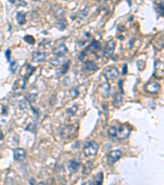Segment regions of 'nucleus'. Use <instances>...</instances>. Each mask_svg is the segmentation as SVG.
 Wrapping results in <instances>:
<instances>
[{
	"label": "nucleus",
	"mask_w": 164,
	"mask_h": 185,
	"mask_svg": "<svg viewBox=\"0 0 164 185\" xmlns=\"http://www.w3.org/2000/svg\"><path fill=\"white\" fill-rule=\"evenodd\" d=\"M99 151V145L94 141H89L85 143L83 146V151L87 157H94L96 156Z\"/></svg>",
	"instance_id": "nucleus-1"
},
{
	"label": "nucleus",
	"mask_w": 164,
	"mask_h": 185,
	"mask_svg": "<svg viewBox=\"0 0 164 185\" xmlns=\"http://www.w3.org/2000/svg\"><path fill=\"white\" fill-rule=\"evenodd\" d=\"M122 156V151L121 150H112L107 154V165L112 166L115 162L120 160Z\"/></svg>",
	"instance_id": "nucleus-2"
},
{
	"label": "nucleus",
	"mask_w": 164,
	"mask_h": 185,
	"mask_svg": "<svg viewBox=\"0 0 164 185\" xmlns=\"http://www.w3.org/2000/svg\"><path fill=\"white\" fill-rule=\"evenodd\" d=\"M116 47V43L113 39H110L109 41H107L105 46H104V49H103V54L106 58H110Z\"/></svg>",
	"instance_id": "nucleus-3"
},
{
	"label": "nucleus",
	"mask_w": 164,
	"mask_h": 185,
	"mask_svg": "<svg viewBox=\"0 0 164 185\" xmlns=\"http://www.w3.org/2000/svg\"><path fill=\"white\" fill-rule=\"evenodd\" d=\"M130 127L127 124H123L119 127V128H117V136L120 139H125L127 138L130 135Z\"/></svg>",
	"instance_id": "nucleus-4"
},
{
	"label": "nucleus",
	"mask_w": 164,
	"mask_h": 185,
	"mask_svg": "<svg viewBox=\"0 0 164 185\" xmlns=\"http://www.w3.org/2000/svg\"><path fill=\"white\" fill-rule=\"evenodd\" d=\"M103 75L107 79L113 80V79H116L119 76V71L116 67H109V68H107L103 71Z\"/></svg>",
	"instance_id": "nucleus-5"
},
{
	"label": "nucleus",
	"mask_w": 164,
	"mask_h": 185,
	"mask_svg": "<svg viewBox=\"0 0 164 185\" xmlns=\"http://www.w3.org/2000/svg\"><path fill=\"white\" fill-rule=\"evenodd\" d=\"M145 91L149 94H157L159 91L160 85L156 82H151L145 85Z\"/></svg>",
	"instance_id": "nucleus-6"
},
{
	"label": "nucleus",
	"mask_w": 164,
	"mask_h": 185,
	"mask_svg": "<svg viewBox=\"0 0 164 185\" xmlns=\"http://www.w3.org/2000/svg\"><path fill=\"white\" fill-rule=\"evenodd\" d=\"M68 48L65 46L64 44H60L54 47L53 49V54L57 57H62L68 53Z\"/></svg>",
	"instance_id": "nucleus-7"
},
{
	"label": "nucleus",
	"mask_w": 164,
	"mask_h": 185,
	"mask_svg": "<svg viewBox=\"0 0 164 185\" xmlns=\"http://www.w3.org/2000/svg\"><path fill=\"white\" fill-rule=\"evenodd\" d=\"M46 54L43 51L36 50L32 53V61L34 63H41L45 60Z\"/></svg>",
	"instance_id": "nucleus-8"
},
{
	"label": "nucleus",
	"mask_w": 164,
	"mask_h": 185,
	"mask_svg": "<svg viewBox=\"0 0 164 185\" xmlns=\"http://www.w3.org/2000/svg\"><path fill=\"white\" fill-rule=\"evenodd\" d=\"M34 70H35L34 67L31 66L30 64H25V66H23V68H21V75L23 76L25 79H27L32 75V73H34Z\"/></svg>",
	"instance_id": "nucleus-9"
},
{
	"label": "nucleus",
	"mask_w": 164,
	"mask_h": 185,
	"mask_svg": "<svg viewBox=\"0 0 164 185\" xmlns=\"http://www.w3.org/2000/svg\"><path fill=\"white\" fill-rule=\"evenodd\" d=\"M99 92L103 97H107L109 96V91H110V84L108 82H104L103 84H100L99 86Z\"/></svg>",
	"instance_id": "nucleus-10"
},
{
	"label": "nucleus",
	"mask_w": 164,
	"mask_h": 185,
	"mask_svg": "<svg viewBox=\"0 0 164 185\" xmlns=\"http://www.w3.org/2000/svg\"><path fill=\"white\" fill-rule=\"evenodd\" d=\"M76 132V128L72 125H69V126H65L63 127L62 130V136L65 137H71L73 134H75V132Z\"/></svg>",
	"instance_id": "nucleus-11"
},
{
	"label": "nucleus",
	"mask_w": 164,
	"mask_h": 185,
	"mask_svg": "<svg viewBox=\"0 0 164 185\" xmlns=\"http://www.w3.org/2000/svg\"><path fill=\"white\" fill-rule=\"evenodd\" d=\"M14 159L17 161H22L26 156V151L23 148H16L13 151Z\"/></svg>",
	"instance_id": "nucleus-12"
},
{
	"label": "nucleus",
	"mask_w": 164,
	"mask_h": 185,
	"mask_svg": "<svg viewBox=\"0 0 164 185\" xmlns=\"http://www.w3.org/2000/svg\"><path fill=\"white\" fill-rule=\"evenodd\" d=\"M158 75V78H163V63L160 61H157L155 63V73L154 74L155 78H157V75Z\"/></svg>",
	"instance_id": "nucleus-13"
},
{
	"label": "nucleus",
	"mask_w": 164,
	"mask_h": 185,
	"mask_svg": "<svg viewBox=\"0 0 164 185\" xmlns=\"http://www.w3.org/2000/svg\"><path fill=\"white\" fill-rule=\"evenodd\" d=\"M79 167H80V164L78 163L77 161H74V160L70 161L69 163H68V169L70 174H75V173H76L78 170H79Z\"/></svg>",
	"instance_id": "nucleus-14"
},
{
	"label": "nucleus",
	"mask_w": 164,
	"mask_h": 185,
	"mask_svg": "<svg viewBox=\"0 0 164 185\" xmlns=\"http://www.w3.org/2000/svg\"><path fill=\"white\" fill-rule=\"evenodd\" d=\"M101 48V44L98 41V40H95V39H94L93 41H92L91 43L90 44V45L87 47L86 49H85V51H90V52H96L98 50H99Z\"/></svg>",
	"instance_id": "nucleus-15"
},
{
	"label": "nucleus",
	"mask_w": 164,
	"mask_h": 185,
	"mask_svg": "<svg viewBox=\"0 0 164 185\" xmlns=\"http://www.w3.org/2000/svg\"><path fill=\"white\" fill-rule=\"evenodd\" d=\"M25 87V78H22V79H20V80H17L14 84V87H13V90L14 91H22L24 90Z\"/></svg>",
	"instance_id": "nucleus-16"
},
{
	"label": "nucleus",
	"mask_w": 164,
	"mask_h": 185,
	"mask_svg": "<svg viewBox=\"0 0 164 185\" xmlns=\"http://www.w3.org/2000/svg\"><path fill=\"white\" fill-rule=\"evenodd\" d=\"M84 68H85V70L90 71V72H94V71L98 70V66L94 61H87V62H85V65H84Z\"/></svg>",
	"instance_id": "nucleus-17"
},
{
	"label": "nucleus",
	"mask_w": 164,
	"mask_h": 185,
	"mask_svg": "<svg viewBox=\"0 0 164 185\" xmlns=\"http://www.w3.org/2000/svg\"><path fill=\"white\" fill-rule=\"evenodd\" d=\"M17 21L19 25H23L26 21V13L24 12H19L17 14Z\"/></svg>",
	"instance_id": "nucleus-18"
},
{
	"label": "nucleus",
	"mask_w": 164,
	"mask_h": 185,
	"mask_svg": "<svg viewBox=\"0 0 164 185\" xmlns=\"http://www.w3.org/2000/svg\"><path fill=\"white\" fill-rule=\"evenodd\" d=\"M70 68V61H67L65 63H63L62 67L60 68V70H58L57 76H63L64 74L68 73V69Z\"/></svg>",
	"instance_id": "nucleus-19"
},
{
	"label": "nucleus",
	"mask_w": 164,
	"mask_h": 185,
	"mask_svg": "<svg viewBox=\"0 0 164 185\" xmlns=\"http://www.w3.org/2000/svg\"><path fill=\"white\" fill-rule=\"evenodd\" d=\"M53 14L55 16L56 18L59 19H63L64 18V11H63L61 8H58V7H56L55 8V11H53Z\"/></svg>",
	"instance_id": "nucleus-20"
},
{
	"label": "nucleus",
	"mask_w": 164,
	"mask_h": 185,
	"mask_svg": "<svg viewBox=\"0 0 164 185\" xmlns=\"http://www.w3.org/2000/svg\"><path fill=\"white\" fill-rule=\"evenodd\" d=\"M107 136L111 138H115L117 136V128L116 127L114 126H111L108 129H107Z\"/></svg>",
	"instance_id": "nucleus-21"
},
{
	"label": "nucleus",
	"mask_w": 164,
	"mask_h": 185,
	"mask_svg": "<svg viewBox=\"0 0 164 185\" xmlns=\"http://www.w3.org/2000/svg\"><path fill=\"white\" fill-rule=\"evenodd\" d=\"M103 174L102 172L98 173L94 177V181L92 184H101L103 183Z\"/></svg>",
	"instance_id": "nucleus-22"
},
{
	"label": "nucleus",
	"mask_w": 164,
	"mask_h": 185,
	"mask_svg": "<svg viewBox=\"0 0 164 185\" xmlns=\"http://www.w3.org/2000/svg\"><path fill=\"white\" fill-rule=\"evenodd\" d=\"M78 110V106L76 105H73L72 106L69 107L68 109H67L66 110V114H68V116H73L75 115Z\"/></svg>",
	"instance_id": "nucleus-23"
},
{
	"label": "nucleus",
	"mask_w": 164,
	"mask_h": 185,
	"mask_svg": "<svg viewBox=\"0 0 164 185\" xmlns=\"http://www.w3.org/2000/svg\"><path fill=\"white\" fill-rule=\"evenodd\" d=\"M92 169H93V163L92 162H88L83 166V174L85 175H89L91 172Z\"/></svg>",
	"instance_id": "nucleus-24"
},
{
	"label": "nucleus",
	"mask_w": 164,
	"mask_h": 185,
	"mask_svg": "<svg viewBox=\"0 0 164 185\" xmlns=\"http://www.w3.org/2000/svg\"><path fill=\"white\" fill-rule=\"evenodd\" d=\"M122 104V97H121V94H116L114 96L113 99V105L116 107H119Z\"/></svg>",
	"instance_id": "nucleus-25"
},
{
	"label": "nucleus",
	"mask_w": 164,
	"mask_h": 185,
	"mask_svg": "<svg viewBox=\"0 0 164 185\" xmlns=\"http://www.w3.org/2000/svg\"><path fill=\"white\" fill-rule=\"evenodd\" d=\"M79 93H80V91H79L77 87H73L68 91V96L73 100V99H75L76 97H77L78 96H79Z\"/></svg>",
	"instance_id": "nucleus-26"
},
{
	"label": "nucleus",
	"mask_w": 164,
	"mask_h": 185,
	"mask_svg": "<svg viewBox=\"0 0 164 185\" xmlns=\"http://www.w3.org/2000/svg\"><path fill=\"white\" fill-rule=\"evenodd\" d=\"M66 26H67V21H66L65 18L58 20V21H57V23H56V26H57L60 30H63L65 29V28H66Z\"/></svg>",
	"instance_id": "nucleus-27"
},
{
	"label": "nucleus",
	"mask_w": 164,
	"mask_h": 185,
	"mask_svg": "<svg viewBox=\"0 0 164 185\" xmlns=\"http://www.w3.org/2000/svg\"><path fill=\"white\" fill-rule=\"evenodd\" d=\"M36 127H37L36 126V123L34 121H32L25 127V130H29V131L32 132H36Z\"/></svg>",
	"instance_id": "nucleus-28"
},
{
	"label": "nucleus",
	"mask_w": 164,
	"mask_h": 185,
	"mask_svg": "<svg viewBox=\"0 0 164 185\" xmlns=\"http://www.w3.org/2000/svg\"><path fill=\"white\" fill-rule=\"evenodd\" d=\"M17 67H18V64L17 63V61H15V60L12 61L11 63H10V71L12 73H15L16 71H17Z\"/></svg>",
	"instance_id": "nucleus-29"
},
{
	"label": "nucleus",
	"mask_w": 164,
	"mask_h": 185,
	"mask_svg": "<svg viewBox=\"0 0 164 185\" xmlns=\"http://www.w3.org/2000/svg\"><path fill=\"white\" fill-rule=\"evenodd\" d=\"M24 40L25 42H27L28 44H34L35 40H34V38L32 36V35H25L24 37Z\"/></svg>",
	"instance_id": "nucleus-30"
},
{
	"label": "nucleus",
	"mask_w": 164,
	"mask_h": 185,
	"mask_svg": "<svg viewBox=\"0 0 164 185\" xmlns=\"http://www.w3.org/2000/svg\"><path fill=\"white\" fill-rule=\"evenodd\" d=\"M35 98H36V95L35 94H28L25 96V100L30 104V103L34 102V100H35Z\"/></svg>",
	"instance_id": "nucleus-31"
},
{
	"label": "nucleus",
	"mask_w": 164,
	"mask_h": 185,
	"mask_svg": "<svg viewBox=\"0 0 164 185\" xmlns=\"http://www.w3.org/2000/svg\"><path fill=\"white\" fill-rule=\"evenodd\" d=\"M123 81L122 80H120L119 82H118V88H119V90H120V94H123L124 91H123Z\"/></svg>",
	"instance_id": "nucleus-32"
},
{
	"label": "nucleus",
	"mask_w": 164,
	"mask_h": 185,
	"mask_svg": "<svg viewBox=\"0 0 164 185\" xmlns=\"http://www.w3.org/2000/svg\"><path fill=\"white\" fill-rule=\"evenodd\" d=\"M5 56H6L7 61L9 62L10 57H11V50H10V49H7V50L5 51Z\"/></svg>",
	"instance_id": "nucleus-33"
},
{
	"label": "nucleus",
	"mask_w": 164,
	"mask_h": 185,
	"mask_svg": "<svg viewBox=\"0 0 164 185\" xmlns=\"http://www.w3.org/2000/svg\"><path fill=\"white\" fill-rule=\"evenodd\" d=\"M50 63L53 65V67H55V66H58V65H59V63H60V62H59V59H54L50 62Z\"/></svg>",
	"instance_id": "nucleus-34"
},
{
	"label": "nucleus",
	"mask_w": 164,
	"mask_h": 185,
	"mask_svg": "<svg viewBox=\"0 0 164 185\" xmlns=\"http://www.w3.org/2000/svg\"><path fill=\"white\" fill-rule=\"evenodd\" d=\"M30 109H31V110H32V112H33V114H34V115L36 116V117L38 118L39 117V110H38V109H36V108H34V107H30Z\"/></svg>",
	"instance_id": "nucleus-35"
},
{
	"label": "nucleus",
	"mask_w": 164,
	"mask_h": 185,
	"mask_svg": "<svg viewBox=\"0 0 164 185\" xmlns=\"http://www.w3.org/2000/svg\"><path fill=\"white\" fill-rule=\"evenodd\" d=\"M17 5H18V6H25L26 3L25 2L24 0H17Z\"/></svg>",
	"instance_id": "nucleus-36"
},
{
	"label": "nucleus",
	"mask_w": 164,
	"mask_h": 185,
	"mask_svg": "<svg viewBox=\"0 0 164 185\" xmlns=\"http://www.w3.org/2000/svg\"><path fill=\"white\" fill-rule=\"evenodd\" d=\"M158 8L160 10V14H162V16H163V3H159L158 4Z\"/></svg>",
	"instance_id": "nucleus-37"
},
{
	"label": "nucleus",
	"mask_w": 164,
	"mask_h": 185,
	"mask_svg": "<svg viewBox=\"0 0 164 185\" xmlns=\"http://www.w3.org/2000/svg\"><path fill=\"white\" fill-rule=\"evenodd\" d=\"M122 74L123 75H125L126 73H127V66H126V64H124L123 65V68H122Z\"/></svg>",
	"instance_id": "nucleus-38"
},
{
	"label": "nucleus",
	"mask_w": 164,
	"mask_h": 185,
	"mask_svg": "<svg viewBox=\"0 0 164 185\" xmlns=\"http://www.w3.org/2000/svg\"><path fill=\"white\" fill-rule=\"evenodd\" d=\"M85 56V51L84 50V51H82L81 53L80 54V55H79V59H80V60H81Z\"/></svg>",
	"instance_id": "nucleus-39"
},
{
	"label": "nucleus",
	"mask_w": 164,
	"mask_h": 185,
	"mask_svg": "<svg viewBox=\"0 0 164 185\" xmlns=\"http://www.w3.org/2000/svg\"><path fill=\"white\" fill-rule=\"evenodd\" d=\"M135 41V39H130V41H129V49H130L132 46H133V42Z\"/></svg>",
	"instance_id": "nucleus-40"
},
{
	"label": "nucleus",
	"mask_w": 164,
	"mask_h": 185,
	"mask_svg": "<svg viewBox=\"0 0 164 185\" xmlns=\"http://www.w3.org/2000/svg\"><path fill=\"white\" fill-rule=\"evenodd\" d=\"M3 138V134L2 132H0V140H2Z\"/></svg>",
	"instance_id": "nucleus-41"
},
{
	"label": "nucleus",
	"mask_w": 164,
	"mask_h": 185,
	"mask_svg": "<svg viewBox=\"0 0 164 185\" xmlns=\"http://www.w3.org/2000/svg\"><path fill=\"white\" fill-rule=\"evenodd\" d=\"M8 1H9L11 3H16V0H8Z\"/></svg>",
	"instance_id": "nucleus-42"
},
{
	"label": "nucleus",
	"mask_w": 164,
	"mask_h": 185,
	"mask_svg": "<svg viewBox=\"0 0 164 185\" xmlns=\"http://www.w3.org/2000/svg\"><path fill=\"white\" fill-rule=\"evenodd\" d=\"M97 1H99V2H102V1L104 2V1H107V0H97Z\"/></svg>",
	"instance_id": "nucleus-43"
},
{
	"label": "nucleus",
	"mask_w": 164,
	"mask_h": 185,
	"mask_svg": "<svg viewBox=\"0 0 164 185\" xmlns=\"http://www.w3.org/2000/svg\"><path fill=\"white\" fill-rule=\"evenodd\" d=\"M31 1H33V2H39L40 0H31Z\"/></svg>",
	"instance_id": "nucleus-44"
}]
</instances>
